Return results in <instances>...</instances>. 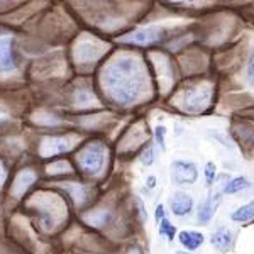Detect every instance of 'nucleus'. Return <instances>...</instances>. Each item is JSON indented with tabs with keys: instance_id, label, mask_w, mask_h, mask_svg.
Listing matches in <instances>:
<instances>
[{
	"instance_id": "obj_1",
	"label": "nucleus",
	"mask_w": 254,
	"mask_h": 254,
	"mask_svg": "<svg viewBox=\"0 0 254 254\" xmlns=\"http://www.w3.org/2000/svg\"><path fill=\"white\" fill-rule=\"evenodd\" d=\"M141 71L134 60H119L107 71V87L110 95L121 102H130L141 90Z\"/></svg>"
},
{
	"instance_id": "obj_2",
	"label": "nucleus",
	"mask_w": 254,
	"mask_h": 254,
	"mask_svg": "<svg viewBox=\"0 0 254 254\" xmlns=\"http://www.w3.org/2000/svg\"><path fill=\"white\" fill-rule=\"evenodd\" d=\"M171 178L176 185H193L198 178V170L191 161H173L171 163Z\"/></svg>"
},
{
	"instance_id": "obj_3",
	"label": "nucleus",
	"mask_w": 254,
	"mask_h": 254,
	"mask_svg": "<svg viewBox=\"0 0 254 254\" xmlns=\"http://www.w3.org/2000/svg\"><path fill=\"white\" fill-rule=\"evenodd\" d=\"M170 207L175 215L183 217L191 212V208H193V200H191V196L185 193V191H176L170 198Z\"/></svg>"
},
{
	"instance_id": "obj_4",
	"label": "nucleus",
	"mask_w": 254,
	"mask_h": 254,
	"mask_svg": "<svg viewBox=\"0 0 254 254\" xmlns=\"http://www.w3.org/2000/svg\"><path fill=\"white\" fill-rule=\"evenodd\" d=\"M166 36V32L161 29V27H151V29H144L139 31L136 34L129 36L127 41H132V43L137 44H151V43H158Z\"/></svg>"
},
{
	"instance_id": "obj_5",
	"label": "nucleus",
	"mask_w": 254,
	"mask_h": 254,
	"mask_svg": "<svg viewBox=\"0 0 254 254\" xmlns=\"http://www.w3.org/2000/svg\"><path fill=\"white\" fill-rule=\"evenodd\" d=\"M102 149L98 146H90L83 154H81V166L87 171H97L102 166Z\"/></svg>"
},
{
	"instance_id": "obj_6",
	"label": "nucleus",
	"mask_w": 254,
	"mask_h": 254,
	"mask_svg": "<svg viewBox=\"0 0 254 254\" xmlns=\"http://www.w3.org/2000/svg\"><path fill=\"white\" fill-rule=\"evenodd\" d=\"M219 200H220V195H215V196H208L205 202L202 203V207L198 208V220L200 222L205 224L212 219V215H214L215 210H217V205H219Z\"/></svg>"
},
{
	"instance_id": "obj_7",
	"label": "nucleus",
	"mask_w": 254,
	"mask_h": 254,
	"mask_svg": "<svg viewBox=\"0 0 254 254\" xmlns=\"http://www.w3.org/2000/svg\"><path fill=\"white\" fill-rule=\"evenodd\" d=\"M178 237H180V243H182L183 248L190 249V251H193V249H196L198 246L203 244V236L195 231H183V232H180Z\"/></svg>"
},
{
	"instance_id": "obj_8",
	"label": "nucleus",
	"mask_w": 254,
	"mask_h": 254,
	"mask_svg": "<svg viewBox=\"0 0 254 254\" xmlns=\"http://www.w3.org/2000/svg\"><path fill=\"white\" fill-rule=\"evenodd\" d=\"M185 104L190 110H200L207 104V90H196V92L188 93L185 98Z\"/></svg>"
},
{
	"instance_id": "obj_9",
	"label": "nucleus",
	"mask_w": 254,
	"mask_h": 254,
	"mask_svg": "<svg viewBox=\"0 0 254 254\" xmlns=\"http://www.w3.org/2000/svg\"><path fill=\"white\" fill-rule=\"evenodd\" d=\"M212 244H214V248H217L219 251L227 249L229 246L232 244L231 231H227V229H219V231H215L214 236H212Z\"/></svg>"
},
{
	"instance_id": "obj_10",
	"label": "nucleus",
	"mask_w": 254,
	"mask_h": 254,
	"mask_svg": "<svg viewBox=\"0 0 254 254\" xmlns=\"http://www.w3.org/2000/svg\"><path fill=\"white\" fill-rule=\"evenodd\" d=\"M251 219H254V200L232 212V220L234 222H248Z\"/></svg>"
},
{
	"instance_id": "obj_11",
	"label": "nucleus",
	"mask_w": 254,
	"mask_h": 254,
	"mask_svg": "<svg viewBox=\"0 0 254 254\" xmlns=\"http://www.w3.org/2000/svg\"><path fill=\"white\" fill-rule=\"evenodd\" d=\"M249 187V182L244 178V176H239V178H234L225 185L224 193H237V191L244 190V188Z\"/></svg>"
},
{
	"instance_id": "obj_12",
	"label": "nucleus",
	"mask_w": 254,
	"mask_h": 254,
	"mask_svg": "<svg viewBox=\"0 0 254 254\" xmlns=\"http://www.w3.org/2000/svg\"><path fill=\"white\" fill-rule=\"evenodd\" d=\"M159 232H161L163 236L168 237L170 241L175 239V227L170 224V220H166L165 217L161 219V227H159Z\"/></svg>"
},
{
	"instance_id": "obj_13",
	"label": "nucleus",
	"mask_w": 254,
	"mask_h": 254,
	"mask_svg": "<svg viewBox=\"0 0 254 254\" xmlns=\"http://www.w3.org/2000/svg\"><path fill=\"white\" fill-rule=\"evenodd\" d=\"M215 176H217V166L214 163H207L205 165V178H207V183L212 185L215 182Z\"/></svg>"
},
{
	"instance_id": "obj_14",
	"label": "nucleus",
	"mask_w": 254,
	"mask_h": 254,
	"mask_svg": "<svg viewBox=\"0 0 254 254\" xmlns=\"http://www.w3.org/2000/svg\"><path fill=\"white\" fill-rule=\"evenodd\" d=\"M153 161H154V151H153V147H147L144 153H142V156H141V163H142V165H146V166H149Z\"/></svg>"
},
{
	"instance_id": "obj_15",
	"label": "nucleus",
	"mask_w": 254,
	"mask_h": 254,
	"mask_svg": "<svg viewBox=\"0 0 254 254\" xmlns=\"http://www.w3.org/2000/svg\"><path fill=\"white\" fill-rule=\"evenodd\" d=\"M165 134H166V127L158 126L156 127V141L161 147H165Z\"/></svg>"
},
{
	"instance_id": "obj_16",
	"label": "nucleus",
	"mask_w": 254,
	"mask_h": 254,
	"mask_svg": "<svg viewBox=\"0 0 254 254\" xmlns=\"http://www.w3.org/2000/svg\"><path fill=\"white\" fill-rule=\"evenodd\" d=\"M248 78L251 81V85L254 87V51L251 55V58H249V64H248Z\"/></svg>"
},
{
	"instance_id": "obj_17",
	"label": "nucleus",
	"mask_w": 254,
	"mask_h": 254,
	"mask_svg": "<svg viewBox=\"0 0 254 254\" xmlns=\"http://www.w3.org/2000/svg\"><path fill=\"white\" fill-rule=\"evenodd\" d=\"M163 215H165V210H163V205H158V208H156V219H163Z\"/></svg>"
},
{
	"instance_id": "obj_18",
	"label": "nucleus",
	"mask_w": 254,
	"mask_h": 254,
	"mask_svg": "<svg viewBox=\"0 0 254 254\" xmlns=\"http://www.w3.org/2000/svg\"><path fill=\"white\" fill-rule=\"evenodd\" d=\"M154 185H156V178L149 176V178H147V187H154Z\"/></svg>"
},
{
	"instance_id": "obj_19",
	"label": "nucleus",
	"mask_w": 254,
	"mask_h": 254,
	"mask_svg": "<svg viewBox=\"0 0 254 254\" xmlns=\"http://www.w3.org/2000/svg\"><path fill=\"white\" fill-rule=\"evenodd\" d=\"M176 254H191V253H185V251H180V253H176Z\"/></svg>"
},
{
	"instance_id": "obj_20",
	"label": "nucleus",
	"mask_w": 254,
	"mask_h": 254,
	"mask_svg": "<svg viewBox=\"0 0 254 254\" xmlns=\"http://www.w3.org/2000/svg\"><path fill=\"white\" fill-rule=\"evenodd\" d=\"M175 2H183V0H175Z\"/></svg>"
}]
</instances>
